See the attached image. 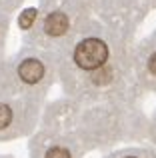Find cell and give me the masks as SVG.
<instances>
[{"instance_id": "1", "label": "cell", "mask_w": 156, "mask_h": 158, "mask_svg": "<svg viewBox=\"0 0 156 158\" xmlns=\"http://www.w3.org/2000/svg\"><path fill=\"white\" fill-rule=\"evenodd\" d=\"M108 60V46L100 38L82 40L74 50V62L82 70H100Z\"/></svg>"}, {"instance_id": "2", "label": "cell", "mask_w": 156, "mask_h": 158, "mask_svg": "<svg viewBox=\"0 0 156 158\" xmlns=\"http://www.w3.org/2000/svg\"><path fill=\"white\" fill-rule=\"evenodd\" d=\"M18 76L24 84H38L44 76V64L36 58H28L18 66Z\"/></svg>"}, {"instance_id": "3", "label": "cell", "mask_w": 156, "mask_h": 158, "mask_svg": "<svg viewBox=\"0 0 156 158\" xmlns=\"http://www.w3.org/2000/svg\"><path fill=\"white\" fill-rule=\"evenodd\" d=\"M44 30L50 36H60L68 30V18L64 12H52L44 22Z\"/></svg>"}, {"instance_id": "4", "label": "cell", "mask_w": 156, "mask_h": 158, "mask_svg": "<svg viewBox=\"0 0 156 158\" xmlns=\"http://www.w3.org/2000/svg\"><path fill=\"white\" fill-rule=\"evenodd\" d=\"M12 108L8 104H0V132L6 130L8 126L12 124Z\"/></svg>"}, {"instance_id": "5", "label": "cell", "mask_w": 156, "mask_h": 158, "mask_svg": "<svg viewBox=\"0 0 156 158\" xmlns=\"http://www.w3.org/2000/svg\"><path fill=\"white\" fill-rule=\"evenodd\" d=\"M34 18H36V10H34V8H28V10H24L22 14H20V18H18L20 28H30L32 22H34Z\"/></svg>"}, {"instance_id": "6", "label": "cell", "mask_w": 156, "mask_h": 158, "mask_svg": "<svg viewBox=\"0 0 156 158\" xmlns=\"http://www.w3.org/2000/svg\"><path fill=\"white\" fill-rule=\"evenodd\" d=\"M116 158H148V156L142 154V152H124V154H120Z\"/></svg>"}, {"instance_id": "7", "label": "cell", "mask_w": 156, "mask_h": 158, "mask_svg": "<svg viewBox=\"0 0 156 158\" xmlns=\"http://www.w3.org/2000/svg\"><path fill=\"white\" fill-rule=\"evenodd\" d=\"M148 70H150V72H152L154 76H156V52H154L152 56L148 58Z\"/></svg>"}]
</instances>
